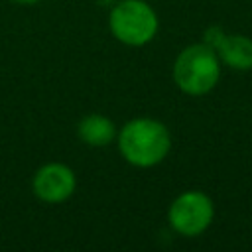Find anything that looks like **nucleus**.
<instances>
[{"label":"nucleus","mask_w":252,"mask_h":252,"mask_svg":"<svg viewBox=\"0 0 252 252\" xmlns=\"http://www.w3.org/2000/svg\"><path fill=\"white\" fill-rule=\"evenodd\" d=\"M222 65L213 47L207 43H191L183 47L171 67L175 87L189 96L209 94L220 81Z\"/></svg>","instance_id":"f03ea898"},{"label":"nucleus","mask_w":252,"mask_h":252,"mask_svg":"<svg viewBox=\"0 0 252 252\" xmlns=\"http://www.w3.org/2000/svg\"><path fill=\"white\" fill-rule=\"evenodd\" d=\"M12 2L22 4V6H33V4H39V2H43V0H12Z\"/></svg>","instance_id":"6e6552de"},{"label":"nucleus","mask_w":252,"mask_h":252,"mask_svg":"<svg viewBox=\"0 0 252 252\" xmlns=\"http://www.w3.org/2000/svg\"><path fill=\"white\" fill-rule=\"evenodd\" d=\"M77 189L75 171L63 161H47L32 177V193L45 205H59L71 199Z\"/></svg>","instance_id":"39448f33"},{"label":"nucleus","mask_w":252,"mask_h":252,"mask_svg":"<svg viewBox=\"0 0 252 252\" xmlns=\"http://www.w3.org/2000/svg\"><path fill=\"white\" fill-rule=\"evenodd\" d=\"M116 144L126 163L148 169L159 165L167 158L171 150V132L158 118L138 116L120 126Z\"/></svg>","instance_id":"f257e3e1"},{"label":"nucleus","mask_w":252,"mask_h":252,"mask_svg":"<svg viewBox=\"0 0 252 252\" xmlns=\"http://www.w3.org/2000/svg\"><path fill=\"white\" fill-rule=\"evenodd\" d=\"M203 43L215 49L220 65L232 71L252 69V37L244 33H228L220 26H211L205 30Z\"/></svg>","instance_id":"423d86ee"},{"label":"nucleus","mask_w":252,"mask_h":252,"mask_svg":"<svg viewBox=\"0 0 252 252\" xmlns=\"http://www.w3.org/2000/svg\"><path fill=\"white\" fill-rule=\"evenodd\" d=\"M108 30L122 45L142 47L156 37L159 18L146 0H118L108 12Z\"/></svg>","instance_id":"7ed1b4c3"},{"label":"nucleus","mask_w":252,"mask_h":252,"mask_svg":"<svg viewBox=\"0 0 252 252\" xmlns=\"http://www.w3.org/2000/svg\"><path fill=\"white\" fill-rule=\"evenodd\" d=\"M118 128L112 122V118L100 114V112H91L85 114L77 122V138L91 146V148H106L112 142H116Z\"/></svg>","instance_id":"0eeeda50"},{"label":"nucleus","mask_w":252,"mask_h":252,"mask_svg":"<svg viewBox=\"0 0 252 252\" xmlns=\"http://www.w3.org/2000/svg\"><path fill=\"white\" fill-rule=\"evenodd\" d=\"M215 219V203L213 199L199 189H187L179 193L169 209H167V222L173 232L185 238H195L203 234Z\"/></svg>","instance_id":"20e7f679"}]
</instances>
